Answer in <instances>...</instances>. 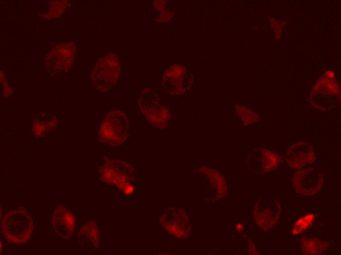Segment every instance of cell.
Returning a JSON list of instances; mask_svg holds the SVG:
<instances>
[{
	"instance_id": "6da1fadb",
	"label": "cell",
	"mask_w": 341,
	"mask_h": 255,
	"mask_svg": "<svg viewBox=\"0 0 341 255\" xmlns=\"http://www.w3.org/2000/svg\"><path fill=\"white\" fill-rule=\"evenodd\" d=\"M33 228L31 216L22 207L8 211L2 220V233L5 239L12 244H24L28 241Z\"/></svg>"
},
{
	"instance_id": "7a4b0ae2",
	"label": "cell",
	"mask_w": 341,
	"mask_h": 255,
	"mask_svg": "<svg viewBox=\"0 0 341 255\" xmlns=\"http://www.w3.org/2000/svg\"><path fill=\"white\" fill-rule=\"evenodd\" d=\"M130 124L127 115L120 110L109 112L102 121L98 130L99 141L105 145L117 146L129 136Z\"/></svg>"
},
{
	"instance_id": "3957f363",
	"label": "cell",
	"mask_w": 341,
	"mask_h": 255,
	"mask_svg": "<svg viewBox=\"0 0 341 255\" xmlns=\"http://www.w3.org/2000/svg\"><path fill=\"white\" fill-rule=\"evenodd\" d=\"M121 71V62L115 52H110L102 56L96 64L91 74L95 89L101 93L110 90L117 82Z\"/></svg>"
},
{
	"instance_id": "277c9868",
	"label": "cell",
	"mask_w": 341,
	"mask_h": 255,
	"mask_svg": "<svg viewBox=\"0 0 341 255\" xmlns=\"http://www.w3.org/2000/svg\"><path fill=\"white\" fill-rule=\"evenodd\" d=\"M138 105L143 115L155 128H165L171 119V113L163 104L159 96L151 89L146 88L139 94Z\"/></svg>"
},
{
	"instance_id": "5b68a950",
	"label": "cell",
	"mask_w": 341,
	"mask_h": 255,
	"mask_svg": "<svg viewBox=\"0 0 341 255\" xmlns=\"http://www.w3.org/2000/svg\"><path fill=\"white\" fill-rule=\"evenodd\" d=\"M74 42L60 44L52 48L45 58V67L52 76H59L67 73L72 66L75 55Z\"/></svg>"
},
{
	"instance_id": "8992f818",
	"label": "cell",
	"mask_w": 341,
	"mask_h": 255,
	"mask_svg": "<svg viewBox=\"0 0 341 255\" xmlns=\"http://www.w3.org/2000/svg\"><path fill=\"white\" fill-rule=\"evenodd\" d=\"M132 166L118 160H108L102 166L100 173L101 179L107 184H116L126 194L133 192L134 188L130 185L134 177Z\"/></svg>"
},
{
	"instance_id": "52a82bcc",
	"label": "cell",
	"mask_w": 341,
	"mask_h": 255,
	"mask_svg": "<svg viewBox=\"0 0 341 255\" xmlns=\"http://www.w3.org/2000/svg\"><path fill=\"white\" fill-rule=\"evenodd\" d=\"M193 75L185 67L173 64L163 75L162 85L171 96H180L189 91L193 85Z\"/></svg>"
},
{
	"instance_id": "ba28073f",
	"label": "cell",
	"mask_w": 341,
	"mask_h": 255,
	"mask_svg": "<svg viewBox=\"0 0 341 255\" xmlns=\"http://www.w3.org/2000/svg\"><path fill=\"white\" fill-rule=\"evenodd\" d=\"M324 181L323 174L312 166L299 169L292 178V184L297 193L302 195H313L320 190Z\"/></svg>"
},
{
	"instance_id": "9c48e42d",
	"label": "cell",
	"mask_w": 341,
	"mask_h": 255,
	"mask_svg": "<svg viewBox=\"0 0 341 255\" xmlns=\"http://www.w3.org/2000/svg\"><path fill=\"white\" fill-rule=\"evenodd\" d=\"M280 161V156L276 153L264 148H257L247 155L245 164L249 171L264 174L276 168Z\"/></svg>"
},
{
	"instance_id": "30bf717a",
	"label": "cell",
	"mask_w": 341,
	"mask_h": 255,
	"mask_svg": "<svg viewBox=\"0 0 341 255\" xmlns=\"http://www.w3.org/2000/svg\"><path fill=\"white\" fill-rule=\"evenodd\" d=\"M340 89L335 78L333 71L328 70L316 82L313 87L310 95V100L316 98L324 99L322 105V110L329 109L328 103L329 99H339L340 97Z\"/></svg>"
},
{
	"instance_id": "8fae6325",
	"label": "cell",
	"mask_w": 341,
	"mask_h": 255,
	"mask_svg": "<svg viewBox=\"0 0 341 255\" xmlns=\"http://www.w3.org/2000/svg\"><path fill=\"white\" fill-rule=\"evenodd\" d=\"M160 222L169 233L177 238H185L189 232L188 219L178 208H169L161 215Z\"/></svg>"
},
{
	"instance_id": "7c38bea8",
	"label": "cell",
	"mask_w": 341,
	"mask_h": 255,
	"mask_svg": "<svg viewBox=\"0 0 341 255\" xmlns=\"http://www.w3.org/2000/svg\"><path fill=\"white\" fill-rule=\"evenodd\" d=\"M285 158L291 168L296 170L311 164L316 160L313 148L304 142H297L291 145Z\"/></svg>"
},
{
	"instance_id": "4fadbf2b",
	"label": "cell",
	"mask_w": 341,
	"mask_h": 255,
	"mask_svg": "<svg viewBox=\"0 0 341 255\" xmlns=\"http://www.w3.org/2000/svg\"><path fill=\"white\" fill-rule=\"evenodd\" d=\"M51 223L54 230L63 238H69L75 229V220L73 214L62 205H58L54 209Z\"/></svg>"
},
{
	"instance_id": "5bb4252c",
	"label": "cell",
	"mask_w": 341,
	"mask_h": 255,
	"mask_svg": "<svg viewBox=\"0 0 341 255\" xmlns=\"http://www.w3.org/2000/svg\"><path fill=\"white\" fill-rule=\"evenodd\" d=\"M281 211V206L278 202L269 206L256 205L254 217L259 227L264 230H268L277 223Z\"/></svg>"
},
{
	"instance_id": "9a60e30c",
	"label": "cell",
	"mask_w": 341,
	"mask_h": 255,
	"mask_svg": "<svg viewBox=\"0 0 341 255\" xmlns=\"http://www.w3.org/2000/svg\"><path fill=\"white\" fill-rule=\"evenodd\" d=\"M78 241L83 247L97 248L99 242V232L96 223L91 221L84 224L79 229Z\"/></svg>"
},
{
	"instance_id": "2e32d148",
	"label": "cell",
	"mask_w": 341,
	"mask_h": 255,
	"mask_svg": "<svg viewBox=\"0 0 341 255\" xmlns=\"http://www.w3.org/2000/svg\"><path fill=\"white\" fill-rule=\"evenodd\" d=\"M300 245L304 254L318 255L326 249L329 243L316 238H303L300 240Z\"/></svg>"
},
{
	"instance_id": "e0dca14e",
	"label": "cell",
	"mask_w": 341,
	"mask_h": 255,
	"mask_svg": "<svg viewBox=\"0 0 341 255\" xmlns=\"http://www.w3.org/2000/svg\"><path fill=\"white\" fill-rule=\"evenodd\" d=\"M68 0L52 1L49 3L47 11L42 16L47 19H51L60 17L65 11Z\"/></svg>"
},
{
	"instance_id": "ac0fdd59",
	"label": "cell",
	"mask_w": 341,
	"mask_h": 255,
	"mask_svg": "<svg viewBox=\"0 0 341 255\" xmlns=\"http://www.w3.org/2000/svg\"><path fill=\"white\" fill-rule=\"evenodd\" d=\"M235 108L238 116L244 125L253 124L260 119L258 114L246 107L236 104Z\"/></svg>"
},
{
	"instance_id": "d6986e66",
	"label": "cell",
	"mask_w": 341,
	"mask_h": 255,
	"mask_svg": "<svg viewBox=\"0 0 341 255\" xmlns=\"http://www.w3.org/2000/svg\"><path fill=\"white\" fill-rule=\"evenodd\" d=\"M315 217V214L310 213L299 218L294 224L292 234L297 235L306 231L312 224Z\"/></svg>"
},
{
	"instance_id": "ffe728a7",
	"label": "cell",
	"mask_w": 341,
	"mask_h": 255,
	"mask_svg": "<svg viewBox=\"0 0 341 255\" xmlns=\"http://www.w3.org/2000/svg\"><path fill=\"white\" fill-rule=\"evenodd\" d=\"M174 13L171 12L165 11L160 14L157 17L156 21L157 22H166L171 19L173 17Z\"/></svg>"
},
{
	"instance_id": "44dd1931",
	"label": "cell",
	"mask_w": 341,
	"mask_h": 255,
	"mask_svg": "<svg viewBox=\"0 0 341 255\" xmlns=\"http://www.w3.org/2000/svg\"><path fill=\"white\" fill-rule=\"evenodd\" d=\"M166 3L167 2L166 0H154L153 6L157 11H158L160 13H162L166 11Z\"/></svg>"
},
{
	"instance_id": "7402d4cb",
	"label": "cell",
	"mask_w": 341,
	"mask_h": 255,
	"mask_svg": "<svg viewBox=\"0 0 341 255\" xmlns=\"http://www.w3.org/2000/svg\"><path fill=\"white\" fill-rule=\"evenodd\" d=\"M236 228L237 230L239 231H241L243 230V226L241 224H238Z\"/></svg>"
},
{
	"instance_id": "603a6c76",
	"label": "cell",
	"mask_w": 341,
	"mask_h": 255,
	"mask_svg": "<svg viewBox=\"0 0 341 255\" xmlns=\"http://www.w3.org/2000/svg\"><path fill=\"white\" fill-rule=\"evenodd\" d=\"M0 252H1V241H0Z\"/></svg>"
}]
</instances>
